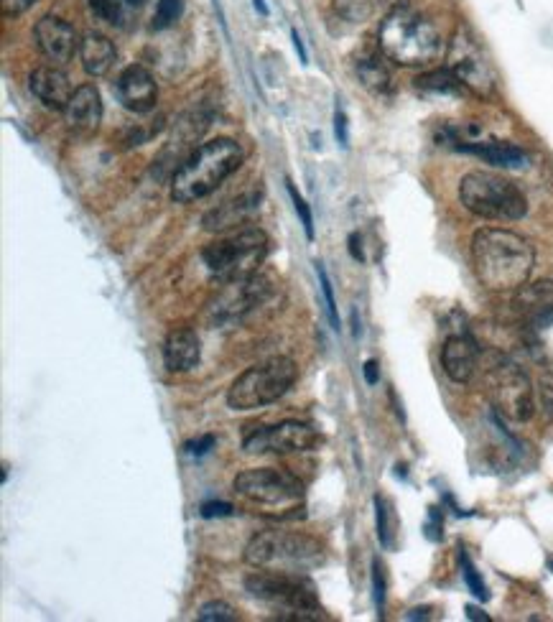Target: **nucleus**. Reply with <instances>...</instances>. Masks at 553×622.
Returning <instances> with one entry per match:
<instances>
[{
	"label": "nucleus",
	"mask_w": 553,
	"mask_h": 622,
	"mask_svg": "<svg viewBox=\"0 0 553 622\" xmlns=\"http://www.w3.org/2000/svg\"><path fill=\"white\" fill-rule=\"evenodd\" d=\"M36 46L41 49L46 59L51 62V67H64L74 59V54L79 51V36L74 31L72 23L62 21L57 16H44L34 29Z\"/></svg>",
	"instance_id": "obj_14"
},
{
	"label": "nucleus",
	"mask_w": 553,
	"mask_h": 622,
	"mask_svg": "<svg viewBox=\"0 0 553 622\" xmlns=\"http://www.w3.org/2000/svg\"><path fill=\"white\" fill-rule=\"evenodd\" d=\"M459 564H462V577H464V584H467L469 592H472L474 597H477V600H482V602L490 600V592H487V587H485V582H482L480 572L474 569L472 559H469V556L464 554V551H459Z\"/></svg>",
	"instance_id": "obj_27"
},
{
	"label": "nucleus",
	"mask_w": 553,
	"mask_h": 622,
	"mask_svg": "<svg viewBox=\"0 0 553 622\" xmlns=\"http://www.w3.org/2000/svg\"><path fill=\"white\" fill-rule=\"evenodd\" d=\"M245 561L253 569H276V572H311L324 561L322 543L304 533L263 531L250 538L245 546Z\"/></svg>",
	"instance_id": "obj_5"
},
{
	"label": "nucleus",
	"mask_w": 553,
	"mask_h": 622,
	"mask_svg": "<svg viewBox=\"0 0 553 622\" xmlns=\"http://www.w3.org/2000/svg\"><path fill=\"white\" fill-rule=\"evenodd\" d=\"M373 589H375V607L383 615L385 610V579H383V569H380L378 561H373Z\"/></svg>",
	"instance_id": "obj_35"
},
{
	"label": "nucleus",
	"mask_w": 553,
	"mask_h": 622,
	"mask_svg": "<svg viewBox=\"0 0 553 622\" xmlns=\"http://www.w3.org/2000/svg\"><path fill=\"white\" fill-rule=\"evenodd\" d=\"M125 3H128V6H143L146 0H125Z\"/></svg>",
	"instance_id": "obj_45"
},
{
	"label": "nucleus",
	"mask_w": 553,
	"mask_h": 622,
	"mask_svg": "<svg viewBox=\"0 0 553 622\" xmlns=\"http://www.w3.org/2000/svg\"><path fill=\"white\" fill-rule=\"evenodd\" d=\"M199 355L202 350H199V337L194 329L179 327L166 334L164 362L171 373H187V370L197 368Z\"/></svg>",
	"instance_id": "obj_22"
},
{
	"label": "nucleus",
	"mask_w": 553,
	"mask_h": 622,
	"mask_svg": "<svg viewBox=\"0 0 553 622\" xmlns=\"http://www.w3.org/2000/svg\"><path fill=\"white\" fill-rule=\"evenodd\" d=\"M212 447H215V436H212V434L199 436V439H194V442L184 444L187 454H194V457H202V454H207Z\"/></svg>",
	"instance_id": "obj_36"
},
{
	"label": "nucleus",
	"mask_w": 553,
	"mask_h": 622,
	"mask_svg": "<svg viewBox=\"0 0 553 622\" xmlns=\"http://www.w3.org/2000/svg\"><path fill=\"white\" fill-rule=\"evenodd\" d=\"M271 294V283L258 273L248 278H237V281H225V289L209 304V314L220 324L240 322L243 317H248L250 311L266 304Z\"/></svg>",
	"instance_id": "obj_13"
},
{
	"label": "nucleus",
	"mask_w": 553,
	"mask_h": 622,
	"mask_svg": "<svg viewBox=\"0 0 553 622\" xmlns=\"http://www.w3.org/2000/svg\"><path fill=\"white\" fill-rule=\"evenodd\" d=\"M418 90H426V92H441V95H457L462 92V82L454 77V72L449 67L444 69H431V72L421 74L416 80Z\"/></svg>",
	"instance_id": "obj_25"
},
{
	"label": "nucleus",
	"mask_w": 553,
	"mask_h": 622,
	"mask_svg": "<svg viewBox=\"0 0 553 622\" xmlns=\"http://www.w3.org/2000/svg\"><path fill=\"white\" fill-rule=\"evenodd\" d=\"M378 44L385 59L403 67H424L436 62L444 51V39L436 23L408 3H398L385 13Z\"/></svg>",
	"instance_id": "obj_2"
},
{
	"label": "nucleus",
	"mask_w": 553,
	"mask_h": 622,
	"mask_svg": "<svg viewBox=\"0 0 553 622\" xmlns=\"http://www.w3.org/2000/svg\"><path fill=\"white\" fill-rule=\"evenodd\" d=\"M316 276H319V283H322L324 301H327V314H329V322H332V329H339V314H337V301H334L332 281H329L327 268H324L322 263H316Z\"/></svg>",
	"instance_id": "obj_32"
},
{
	"label": "nucleus",
	"mask_w": 553,
	"mask_h": 622,
	"mask_svg": "<svg viewBox=\"0 0 553 622\" xmlns=\"http://www.w3.org/2000/svg\"><path fill=\"white\" fill-rule=\"evenodd\" d=\"M113 90L120 105H123L125 110H130V113L143 115L151 113V110L156 108L158 100L156 80H153V74L148 72L146 67H141V64H130V67H125L123 72L118 74Z\"/></svg>",
	"instance_id": "obj_15"
},
{
	"label": "nucleus",
	"mask_w": 553,
	"mask_h": 622,
	"mask_svg": "<svg viewBox=\"0 0 553 622\" xmlns=\"http://www.w3.org/2000/svg\"><path fill=\"white\" fill-rule=\"evenodd\" d=\"M350 253H352V258H355V261H362V258H365V255H362V248H360V235H350Z\"/></svg>",
	"instance_id": "obj_40"
},
{
	"label": "nucleus",
	"mask_w": 553,
	"mask_h": 622,
	"mask_svg": "<svg viewBox=\"0 0 553 622\" xmlns=\"http://www.w3.org/2000/svg\"><path fill=\"white\" fill-rule=\"evenodd\" d=\"M454 148L464 153H474L482 161L497 169H523L528 166V153L523 148L505 141H452Z\"/></svg>",
	"instance_id": "obj_21"
},
{
	"label": "nucleus",
	"mask_w": 553,
	"mask_h": 622,
	"mask_svg": "<svg viewBox=\"0 0 553 622\" xmlns=\"http://www.w3.org/2000/svg\"><path fill=\"white\" fill-rule=\"evenodd\" d=\"M250 597L266 602L283 612L291 620H316L322 617L316 587L299 572H276V569H258L245 579Z\"/></svg>",
	"instance_id": "obj_6"
},
{
	"label": "nucleus",
	"mask_w": 553,
	"mask_h": 622,
	"mask_svg": "<svg viewBox=\"0 0 553 622\" xmlns=\"http://www.w3.org/2000/svg\"><path fill=\"white\" fill-rule=\"evenodd\" d=\"M441 368L454 383L464 385L480 368V347L469 334H452L441 347Z\"/></svg>",
	"instance_id": "obj_17"
},
{
	"label": "nucleus",
	"mask_w": 553,
	"mask_h": 622,
	"mask_svg": "<svg viewBox=\"0 0 553 622\" xmlns=\"http://www.w3.org/2000/svg\"><path fill=\"white\" fill-rule=\"evenodd\" d=\"M286 184H288V197H291V202H294L296 215L301 217V225H304V230H306V238L314 240V217H311L309 204H306V199L296 192V187L291 184V181H286Z\"/></svg>",
	"instance_id": "obj_31"
},
{
	"label": "nucleus",
	"mask_w": 553,
	"mask_h": 622,
	"mask_svg": "<svg viewBox=\"0 0 553 622\" xmlns=\"http://www.w3.org/2000/svg\"><path fill=\"white\" fill-rule=\"evenodd\" d=\"M260 210V192H243L227 202L217 204L202 217V227L207 232H230L248 222Z\"/></svg>",
	"instance_id": "obj_19"
},
{
	"label": "nucleus",
	"mask_w": 553,
	"mask_h": 622,
	"mask_svg": "<svg viewBox=\"0 0 553 622\" xmlns=\"http://www.w3.org/2000/svg\"><path fill=\"white\" fill-rule=\"evenodd\" d=\"M291 36H294V46H296V51H299V59H301V64H306V62H309V54H306V49H304V41H301L299 31H291Z\"/></svg>",
	"instance_id": "obj_41"
},
{
	"label": "nucleus",
	"mask_w": 553,
	"mask_h": 622,
	"mask_svg": "<svg viewBox=\"0 0 553 622\" xmlns=\"http://www.w3.org/2000/svg\"><path fill=\"white\" fill-rule=\"evenodd\" d=\"M322 444V434L304 421H281L276 426H260L245 436L248 454H296L309 452Z\"/></svg>",
	"instance_id": "obj_12"
},
{
	"label": "nucleus",
	"mask_w": 553,
	"mask_h": 622,
	"mask_svg": "<svg viewBox=\"0 0 553 622\" xmlns=\"http://www.w3.org/2000/svg\"><path fill=\"white\" fill-rule=\"evenodd\" d=\"M34 3L36 0H0V6H3V13H6V16H18V13L29 11Z\"/></svg>",
	"instance_id": "obj_38"
},
{
	"label": "nucleus",
	"mask_w": 553,
	"mask_h": 622,
	"mask_svg": "<svg viewBox=\"0 0 553 622\" xmlns=\"http://www.w3.org/2000/svg\"><path fill=\"white\" fill-rule=\"evenodd\" d=\"M253 6H255V11L260 13V16H268V6H266V0H253Z\"/></svg>",
	"instance_id": "obj_43"
},
{
	"label": "nucleus",
	"mask_w": 553,
	"mask_h": 622,
	"mask_svg": "<svg viewBox=\"0 0 553 622\" xmlns=\"http://www.w3.org/2000/svg\"><path fill=\"white\" fill-rule=\"evenodd\" d=\"M352 332H355V337H360V324H357V309H352Z\"/></svg>",
	"instance_id": "obj_44"
},
{
	"label": "nucleus",
	"mask_w": 553,
	"mask_h": 622,
	"mask_svg": "<svg viewBox=\"0 0 553 622\" xmlns=\"http://www.w3.org/2000/svg\"><path fill=\"white\" fill-rule=\"evenodd\" d=\"M487 393L497 411L513 421H528L536 411L531 378L505 357H497L487 370Z\"/></svg>",
	"instance_id": "obj_10"
},
{
	"label": "nucleus",
	"mask_w": 553,
	"mask_h": 622,
	"mask_svg": "<svg viewBox=\"0 0 553 622\" xmlns=\"http://www.w3.org/2000/svg\"><path fill=\"white\" fill-rule=\"evenodd\" d=\"M355 69L362 87H367L370 92H375V95H390V92H393V77H390L388 67H385L380 57L367 54V57L357 59Z\"/></svg>",
	"instance_id": "obj_24"
},
{
	"label": "nucleus",
	"mask_w": 553,
	"mask_h": 622,
	"mask_svg": "<svg viewBox=\"0 0 553 622\" xmlns=\"http://www.w3.org/2000/svg\"><path fill=\"white\" fill-rule=\"evenodd\" d=\"M362 375H365V383L367 385H378L380 380V365L375 360H367L365 365H362Z\"/></svg>",
	"instance_id": "obj_39"
},
{
	"label": "nucleus",
	"mask_w": 553,
	"mask_h": 622,
	"mask_svg": "<svg viewBox=\"0 0 553 622\" xmlns=\"http://www.w3.org/2000/svg\"><path fill=\"white\" fill-rule=\"evenodd\" d=\"M31 92L39 97V102L49 110H67L74 90L67 74L59 67H39L31 72Z\"/></svg>",
	"instance_id": "obj_20"
},
{
	"label": "nucleus",
	"mask_w": 553,
	"mask_h": 622,
	"mask_svg": "<svg viewBox=\"0 0 553 622\" xmlns=\"http://www.w3.org/2000/svg\"><path fill=\"white\" fill-rule=\"evenodd\" d=\"M197 617L202 622H232L237 615L227 602H207Z\"/></svg>",
	"instance_id": "obj_33"
},
{
	"label": "nucleus",
	"mask_w": 553,
	"mask_h": 622,
	"mask_svg": "<svg viewBox=\"0 0 553 622\" xmlns=\"http://www.w3.org/2000/svg\"><path fill=\"white\" fill-rule=\"evenodd\" d=\"M243 164V148L232 138L207 141L187 156L171 176V197L181 204L197 202L215 192Z\"/></svg>",
	"instance_id": "obj_3"
},
{
	"label": "nucleus",
	"mask_w": 553,
	"mask_h": 622,
	"mask_svg": "<svg viewBox=\"0 0 553 622\" xmlns=\"http://www.w3.org/2000/svg\"><path fill=\"white\" fill-rule=\"evenodd\" d=\"M299 368L291 357H273L237 375L227 391V406L232 411H255L268 403H276L294 388Z\"/></svg>",
	"instance_id": "obj_7"
},
{
	"label": "nucleus",
	"mask_w": 553,
	"mask_h": 622,
	"mask_svg": "<svg viewBox=\"0 0 553 622\" xmlns=\"http://www.w3.org/2000/svg\"><path fill=\"white\" fill-rule=\"evenodd\" d=\"M380 0H334V8L342 18L352 23H362L378 11Z\"/></svg>",
	"instance_id": "obj_26"
},
{
	"label": "nucleus",
	"mask_w": 553,
	"mask_h": 622,
	"mask_svg": "<svg viewBox=\"0 0 553 622\" xmlns=\"http://www.w3.org/2000/svg\"><path fill=\"white\" fill-rule=\"evenodd\" d=\"M472 263L487 291L508 294L528 283L536 266V250L518 232L482 227L472 238Z\"/></svg>",
	"instance_id": "obj_1"
},
{
	"label": "nucleus",
	"mask_w": 553,
	"mask_h": 622,
	"mask_svg": "<svg viewBox=\"0 0 553 622\" xmlns=\"http://www.w3.org/2000/svg\"><path fill=\"white\" fill-rule=\"evenodd\" d=\"M64 120H67L69 131L82 138H90L100 128L102 100L95 85H82L74 90L72 100L64 110Z\"/></svg>",
	"instance_id": "obj_18"
},
{
	"label": "nucleus",
	"mask_w": 553,
	"mask_h": 622,
	"mask_svg": "<svg viewBox=\"0 0 553 622\" xmlns=\"http://www.w3.org/2000/svg\"><path fill=\"white\" fill-rule=\"evenodd\" d=\"M235 492L240 498L255 505H294L304 498V485L299 477L286 470L260 467V470H245L235 477Z\"/></svg>",
	"instance_id": "obj_11"
},
{
	"label": "nucleus",
	"mask_w": 553,
	"mask_h": 622,
	"mask_svg": "<svg viewBox=\"0 0 553 622\" xmlns=\"http://www.w3.org/2000/svg\"><path fill=\"white\" fill-rule=\"evenodd\" d=\"M90 3V11L95 13L100 21L110 23V26H118L123 21V8H120V0H87Z\"/></svg>",
	"instance_id": "obj_29"
},
{
	"label": "nucleus",
	"mask_w": 553,
	"mask_h": 622,
	"mask_svg": "<svg viewBox=\"0 0 553 622\" xmlns=\"http://www.w3.org/2000/svg\"><path fill=\"white\" fill-rule=\"evenodd\" d=\"M334 136H337V143L342 148L350 146V123H347V115L342 108H337V113H334Z\"/></svg>",
	"instance_id": "obj_34"
},
{
	"label": "nucleus",
	"mask_w": 553,
	"mask_h": 622,
	"mask_svg": "<svg viewBox=\"0 0 553 622\" xmlns=\"http://www.w3.org/2000/svg\"><path fill=\"white\" fill-rule=\"evenodd\" d=\"M181 16V0H158L153 29H169L171 23Z\"/></svg>",
	"instance_id": "obj_30"
},
{
	"label": "nucleus",
	"mask_w": 553,
	"mask_h": 622,
	"mask_svg": "<svg viewBox=\"0 0 553 622\" xmlns=\"http://www.w3.org/2000/svg\"><path fill=\"white\" fill-rule=\"evenodd\" d=\"M459 202L464 210L482 220L513 222L525 217L528 199L523 189L508 176L490 174V171H469L459 181Z\"/></svg>",
	"instance_id": "obj_4"
},
{
	"label": "nucleus",
	"mask_w": 553,
	"mask_h": 622,
	"mask_svg": "<svg viewBox=\"0 0 553 622\" xmlns=\"http://www.w3.org/2000/svg\"><path fill=\"white\" fill-rule=\"evenodd\" d=\"M79 57H82V67L90 77H102V74H108L115 64V46L108 36L102 34H87L79 44Z\"/></svg>",
	"instance_id": "obj_23"
},
{
	"label": "nucleus",
	"mask_w": 553,
	"mask_h": 622,
	"mask_svg": "<svg viewBox=\"0 0 553 622\" xmlns=\"http://www.w3.org/2000/svg\"><path fill=\"white\" fill-rule=\"evenodd\" d=\"M375 521H378V538L385 549H393V521H390L388 500L375 495Z\"/></svg>",
	"instance_id": "obj_28"
},
{
	"label": "nucleus",
	"mask_w": 553,
	"mask_h": 622,
	"mask_svg": "<svg viewBox=\"0 0 553 622\" xmlns=\"http://www.w3.org/2000/svg\"><path fill=\"white\" fill-rule=\"evenodd\" d=\"M449 69L454 72L464 90H469L477 97H492L497 90V74L487 57L485 46L480 39L467 29L459 26L449 44Z\"/></svg>",
	"instance_id": "obj_9"
},
{
	"label": "nucleus",
	"mask_w": 553,
	"mask_h": 622,
	"mask_svg": "<svg viewBox=\"0 0 553 622\" xmlns=\"http://www.w3.org/2000/svg\"><path fill=\"white\" fill-rule=\"evenodd\" d=\"M513 311L523 327L546 329L553 324V281L543 278L515 291Z\"/></svg>",
	"instance_id": "obj_16"
},
{
	"label": "nucleus",
	"mask_w": 553,
	"mask_h": 622,
	"mask_svg": "<svg viewBox=\"0 0 553 622\" xmlns=\"http://www.w3.org/2000/svg\"><path fill=\"white\" fill-rule=\"evenodd\" d=\"M199 513L202 518H225V515L235 513V508L230 503H204Z\"/></svg>",
	"instance_id": "obj_37"
},
{
	"label": "nucleus",
	"mask_w": 553,
	"mask_h": 622,
	"mask_svg": "<svg viewBox=\"0 0 553 622\" xmlns=\"http://www.w3.org/2000/svg\"><path fill=\"white\" fill-rule=\"evenodd\" d=\"M268 235L258 227L237 230L217 238L202 250V261L212 276L220 281H237V278L255 276L260 263L268 255Z\"/></svg>",
	"instance_id": "obj_8"
},
{
	"label": "nucleus",
	"mask_w": 553,
	"mask_h": 622,
	"mask_svg": "<svg viewBox=\"0 0 553 622\" xmlns=\"http://www.w3.org/2000/svg\"><path fill=\"white\" fill-rule=\"evenodd\" d=\"M467 617H469V620H490V615L480 612V610H477V607H467Z\"/></svg>",
	"instance_id": "obj_42"
}]
</instances>
